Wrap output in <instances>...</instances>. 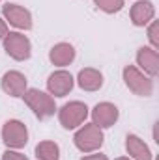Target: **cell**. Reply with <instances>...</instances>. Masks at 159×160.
I'll use <instances>...</instances> for the list:
<instances>
[{"instance_id": "7402d4cb", "label": "cell", "mask_w": 159, "mask_h": 160, "mask_svg": "<svg viewBox=\"0 0 159 160\" xmlns=\"http://www.w3.org/2000/svg\"><path fill=\"white\" fill-rule=\"evenodd\" d=\"M116 160H129V158H125V157H120V158H116Z\"/></svg>"}, {"instance_id": "9c48e42d", "label": "cell", "mask_w": 159, "mask_h": 160, "mask_svg": "<svg viewBox=\"0 0 159 160\" xmlns=\"http://www.w3.org/2000/svg\"><path fill=\"white\" fill-rule=\"evenodd\" d=\"M118 108L112 102H99L92 110V123L99 128H111L118 121Z\"/></svg>"}, {"instance_id": "7a4b0ae2", "label": "cell", "mask_w": 159, "mask_h": 160, "mask_svg": "<svg viewBox=\"0 0 159 160\" xmlns=\"http://www.w3.org/2000/svg\"><path fill=\"white\" fill-rule=\"evenodd\" d=\"M103 140H105L103 130L99 127H96L94 123L82 125L75 132V136H73V143H75V147L80 153H94V151H97L103 145Z\"/></svg>"}, {"instance_id": "5b68a950", "label": "cell", "mask_w": 159, "mask_h": 160, "mask_svg": "<svg viewBox=\"0 0 159 160\" xmlns=\"http://www.w3.org/2000/svg\"><path fill=\"white\" fill-rule=\"evenodd\" d=\"M88 118V106L80 101H71V102H66L60 110H58V121L64 128L71 130V128H77L80 127Z\"/></svg>"}, {"instance_id": "9a60e30c", "label": "cell", "mask_w": 159, "mask_h": 160, "mask_svg": "<svg viewBox=\"0 0 159 160\" xmlns=\"http://www.w3.org/2000/svg\"><path fill=\"white\" fill-rule=\"evenodd\" d=\"M49 60L52 65H58V67H66L69 65L73 60H75V48L73 45L69 43H58L51 48L49 52Z\"/></svg>"}, {"instance_id": "277c9868", "label": "cell", "mask_w": 159, "mask_h": 160, "mask_svg": "<svg viewBox=\"0 0 159 160\" xmlns=\"http://www.w3.org/2000/svg\"><path fill=\"white\" fill-rule=\"evenodd\" d=\"M2 45L6 54L15 62H25L32 56V43L21 32H8V36L2 39Z\"/></svg>"}, {"instance_id": "8fae6325", "label": "cell", "mask_w": 159, "mask_h": 160, "mask_svg": "<svg viewBox=\"0 0 159 160\" xmlns=\"http://www.w3.org/2000/svg\"><path fill=\"white\" fill-rule=\"evenodd\" d=\"M156 17V6L150 0H139L131 6V22L135 26H146Z\"/></svg>"}, {"instance_id": "ac0fdd59", "label": "cell", "mask_w": 159, "mask_h": 160, "mask_svg": "<svg viewBox=\"0 0 159 160\" xmlns=\"http://www.w3.org/2000/svg\"><path fill=\"white\" fill-rule=\"evenodd\" d=\"M157 30H159L157 21H152V22H150V26H148V41H150V45H152V48H154V50H157V48H159Z\"/></svg>"}, {"instance_id": "2e32d148", "label": "cell", "mask_w": 159, "mask_h": 160, "mask_svg": "<svg viewBox=\"0 0 159 160\" xmlns=\"http://www.w3.org/2000/svg\"><path fill=\"white\" fill-rule=\"evenodd\" d=\"M36 157L38 160H60V147L54 142H40L36 145Z\"/></svg>"}, {"instance_id": "e0dca14e", "label": "cell", "mask_w": 159, "mask_h": 160, "mask_svg": "<svg viewBox=\"0 0 159 160\" xmlns=\"http://www.w3.org/2000/svg\"><path fill=\"white\" fill-rule=\"evenodd\" d=\"M94 4H96L101 11H105V13H109V15L118 13L120 9L123 8V0H94Z\"/></svg>"}, {"instance_id": "44dd1931", "label": "cell", "mask_w": 159, "mask_h": 160, "mask_svg": "<svg viewBox=\"0 0 159 160\" xmlns=\"http://www.w3.org/2000/svg\"><path fill=\"white\" fill-rule=\"evenodd\" d=\"M80 160H109V158H107V155L96 153V155H86V157H82Z\"/></svg>"}, {"instance_id": "6da1fadb", "label": "cell", "mask_w": 159, "mask_h": 160, "mask_svg": "<svg viewBox=\"0 0 159 160\" xmlns=\"http://www.w3.org/2000/svg\"><path fill=\"white\" fill-rule=\"evenodd\" d=\"M23 99H25L26 106L34 112V116L40 118V119H47V118L54 116V112H56V104H54L52 95H49V93H45L41 89L28 88L25 91Z\"/></svg>"}, {"instance_id": "7c38bea8", "label": "cell", "mask_w": 159, "mask_h": 160, "mask_svg": "<svg viewBox=\"0 0 159 160\" xmlns=\"http://www.w3.org/2000/svg\"><path fill=\"white\" fill-rule=\"evenodd\" d=\"M137 63L142 69L144 75H148L150 78H154L159 71V58L157 50H154L152 47H140L137 52Z\"/></svg>"}, {"instance_id": "ffe728a7", "label": "cell", "mask_w": 159, "mask_h": 160, "mask_svg": "<svg viewBox=\"0 0 159 160\" xmlns=\"http://www.w3.org/2000/svg\"><path fill=\"white\" fill-rule=\"evenodd\" d=\"M6 36H8V22L0 17V41L4 39Z\"/></svg>"}, {"instance_id": "ba28073f", "label": "cell", "mask_w": 159, "mask_h": 160, "mask_svg": "<svg viewBox=\"0 0 159 160\" xmlns=\"http://www.w3.org/2000/svg\"><path fill=\"white\" fill-rule=\"evenodd\" d=\"M73 84H75V80H73L69 71L58 69V71H54V73L49 75V78H47V89H49V95L66 97L73 89Z\"/></svg>"}, {"instance_id": "3957f363", "label": "cell", "mask_w": 159, "mask_h": 160, "mask_svg": "<svg viewBox=\"0 0 159 160\" xmlns=\"http://www.w3.org/2000/svg\"><path fill=\"white\" fill-rule=\"evenodd\" d=\"M123 82L129 91H133L139 97H150L154 93V80L148 75H144L139 67L135 65H125L123 67Z\"/></svg>"}, {"instance_id": "8992f818", "label": "cell", "mask_w": 159, "mask_h": 160, "mask_svg": "<svg viewBox=\"0 0 159 160\" xmlns=\"http://www.w3.org/2000/svg\"><path fill=\"white\" fill-rule=\"evenodd\" d=\"M2 142L8 149H21L28 143V128L23 121L9 119L2 127Z\"/></svg>"}, {"instance_id": "d6986e66", "label": "cell", "mask_w": 159, "mask_h": 160, "mask_svg": "<svg viewBox=\"0 0 159 160\" xmlns=\"http://www.w3.org/2000/svg\"><path fill=\"white\" fill-rule=\"evenodd\" d=\"M2 160H28L23 153H17V151H13V149H8L4 155H2Z\"/></svg>"}, {"instance_id": "52a82bcc", "label": "cell", "mask_w": 159, "mask_h": 160, "mask_svg": "<svg viewBox=\"0 0 159 160\" xmlns=\"http://www.w3.org/2000/svg\"><path fill=\"white\" fill-rule=\"evenodd\" d=\"M2 15L11 26H15L19 30H30L32 28V13L26 8L19 6V4H9L8 2L2 8Z\"/></svg>"}, {"instance_id": "5bb4252c", "label": "cell", "mask_w": 159, "mask_h": 160, "mask_svg": "<svg viewBox=\"0 0 159 160\" xmlns=\"http://www.w3.org/2000/svg\"><path fill=\"white\" fill-rule=\"evenodd\" d=\"M125 149H127L129 157L135 160H154V155H152L150 147L137 134H127V138H125Z\"/></svg>"}, {"instance_id": "30bf717a", "label": "cell", "mask_w": 159, "mask_h": 160, "mask_svg": "<svg viewBox=\"0 0 159 160\" xmlns=\"http://www.w3.org/2000/svg\"><path fill=\"white\" fill-rule=\"evenodd\" d=\"M0 84H2V89L8 95H11V97H23L25 91L28 89L26 88L28 80H26V77L23 73H19V71H8V73H4Z\"/></svg>"}, {"instance_id": "4fadbf2b", "label": "cell", "mask_w": 159, "mask_h": 160, "mask_svg": "<svg viewBox=\"0 0 159 160\" xmlns=\"http://www.w3.org/2000/svg\"><path fill=\"white\" fill-rule=\"evenodd\" d=\"M77 84H79L80 89H84V91H97L103 86V73L94 69V67H84V69L79 71Z\"/></svg>"}]
</instances>
